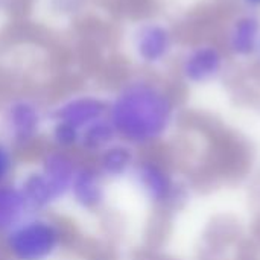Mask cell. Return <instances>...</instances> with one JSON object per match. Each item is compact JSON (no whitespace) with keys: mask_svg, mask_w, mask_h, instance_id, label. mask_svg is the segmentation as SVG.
<instances>
[{"mask_svg":"<svg viewBox=\"0 0 260 260\" xmlns=\"http://www.w3.org/2000/svg\"><path fill=\"white\" fill-rule=\"evenodd\" d=\"M32 213L17 181L0 186V239Z\"/></svg>","mask_w":260,"mask_h":260,"instance_id":"obj_12","label":"cell"},{"mask_svg":"<svg viewBox=\"0 0 260 260\" xmlns=\"http://www.w3.org/2000/svg\"><path fill=\"white\" fill-rule=\"evenodd\" d=\"M254 61L257 62L260 66V47H259V50H257V53H256V58H254Z\"/></svg>","mask_w":260,"mask_h":260,"instance_id":"obj_16","label":"cell"},{"mask_svg":"<svg viewBox=\"0 0 260 260\" xmlns=\"http://www.w3.org/2000/svg\"><path fill=\"white\" fill-rule=\"evenodd\" d=\"M224 50L238 62L254 61L260 47V14L242 9L235 14L224 30Z\"/></svg>","mask_w":260,"mask_h":260,"instance_id":"obj_8","label":"cell"},{"mask_svg":"<svg viewBox=\"0 0 260 260\" xmlns=\"http://www.w3.org/2000/svg\"><path fill=\"white\" fill-rule=\"evenodd\" d=\"M108 181L93 163H81L69 189L67 200L81 213L101 212L108 201Z\"/></svg>","mask_w":260,"mask_h":260,"instance_id":"obj_9","label":"cell"},{"mask_svg":"<svg viewBox=\"0 0 260 260\" xmlns=\"http://www.w3.org/2000/svg\"><path fill=\"white\" fill-rule=\"evenodd\" d=\"M108 117V98L98 93H73L49 110V125L70 129L78 137L93 123Z\"/></svg>","mask_w":260,"mask_h":260,"instance_id":"obj_7","label":"cell"},{"mask_svg":"<svg viewBox=\"0 0 260 260\" xmlns=\"http://www.w3.org/2000/svg\"><path fill=\"white\" fill-rule=\"evenodd\" d=\"M229 55L215 41L201 40L187 44L178 55L177 70L181 82L190 88L218 84L229 70Z\"/></svg>","mask_w":260,"mask_h":260,"instance_id":"obj_5","label":"cell"},{"mask_svg":"<svg viewBox=\"0 0 260 260\" xmlns=\"http://www.w3.org/2000/svg\"><path fill=\"white\" fill-rule=\"evenodd\" d=\"M49 110L32 96H14L0 111L2 137L18 149H29L47 131Z\"/></svg>","mask_w":260,"mask_h":260,"instance_id":"obj_4","label":"cell"},{"mask_svg":"<svg viewBox=\"0 0 260 260\" xmlns=\"http://www.w3.org/2000/svg\"><path fill=\"white\" fill-rule=\"evenodd\" d=\"M238 3L245 9V11H253L260 14V0H238Z\"/></svg>","mask_w":260,"mask_h":260,"instance_id":"obj_15","label":"cell"},{"mask_svg":"<svg viewBox=\"0 0 260 260\" xmlns=\"http://www.w3.org/2000/svg\"><path fill=\"white\" fill-rule=\"evenodd\" d=\"M129 47L140 66L160 69L175 56L178 38L174 27L166 20L145 18L137 21L131 29Z\"/></svg>","mask_w":260,"mask_h":260,"instance_id":"obj_6","label":"cell"},{"mask_svg":"<svg viewBox=\"0 0 260 260\" xmlns=\"http://www.w3.org/2000/svg\"><path fill=\"white\" fill-rule=\"evenodd\" d=\"M79 165L81 161L73 152L50 148L38 157L34 168L61 204L67 200L72 180Z\"/></svg>","mask_w":260,"mask_h":260,"instance_id":"obj_10","label":"cell"},{"mask_svg":"<svg viewBox=\"0 0 260 260\" xmlns=\"http://www.w3.org/2000/svg\"><path fill=\"white\" fill-rule=\"evenodd\" d=\"M69 239L67 227L49 212H32L2 239L8 260H56Z\"/></svg>","mask_w":260,"mask_h":260,"instance_id":"obj_2","label":"cell"},{"mask_svg":"<svg viewBox=\"0 0 260 260\" xmlns=\"http://www.w3.org/2000/svg\"><path fill=\"white\" fill-rule=\"evenodd\" d=\"M114 140H117L116 131H114L110 119L105 117L81 133L78 151L94 158L101 151H104Z\"/></svg>","mask_w":260,"mask_h":260,"instance_id":"obj_13","label":"cell"},{"mask_svg":"<svg viewBox=\"0 0 260 260\" xmlns=\"http://www.w3.org/2000/svg\"><path fill=\"white\" fill-rule=\"evenodd\" d=\"M129 180L139 195L155 209L180 207L189 197L187 186L175 171L157 157H140Z\"/></svg>","mask_w":260,"mask_h":260,"instance_id":"obj_3","label":"cell"},{"mask_svg":"<svg viewBox=\"0 0 260 260\" xmlns=\"http://www.w3.org/2000/svg\"><path fill=\"white\" fill-rule=\"evenodd\" d=\"M108 119L119 140L146 151L166 142L180 120L172 90L152 76H133L108 96Z\"/></svg>","mask_w":260,"mask_h":260,"instance_id":"obj_1","label":"cell"},{"mask_svg":"<svg viewBox=\"0 0 260 260\" xmlns=\"http://www.w3.org/2000/svg\"><path fill=\"white\" fill-rule=\"evenodd\" d=\"M139 158L137 149L117 139L93 158V165L108 183L122 181L131 178Z\"/></svg>","mask_w":260,"mask_h":260,"instance_id":"obj_11","label":"cell"},{"mask_svg":"<svg viewBox=\"0 0 260 260\" xmlns=\"http://www.w3.org/2000/svg\"><path fill=\"white\" fill-rule=\"evenodd\" d=\"M18 171L17 149L0 137V186L15 180Z\"/></svg>","mask_w":260,"mask_h":260,"instance_id":"obj_14","label":"cell"}]
</instances>
